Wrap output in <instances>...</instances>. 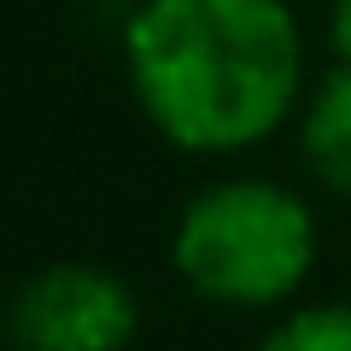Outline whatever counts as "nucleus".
Segmentation results:
<instances>
[{
    "instance_id": "nucleus-6",
    "label": "nucleus",
    "mask_w": 351,
    "mask_h": 351,
    "mask_svg": "<svg viewBox=\"0 0 351 351\" xmlns=\"http://www.w3.org/2000/svg\"><path fill=\"white\" fill-rule=\"evenodd\" d=\"M328 47L339 64H351V0H328Z\"/></svg>"
},
{
    "instance_id": "nucleus-4",
    "label": "nucleus",
    "mask_w": 351,
    "mask_h": 351,
    "mask_svg": "<svg viewBox=\"0 0 351 351\" xmlns=\"http://www.w3.org/2000/svg\"><path fill=\"white\" fill-rule=\"evenodd\" d=\"M299 152L328 193L351 199V64H334L299 106Z\"/></svg>"
},
{
    "instance_id": "nucleus-2",
    "label": "nucleus",
    "mask_w": 351,
    "mask_h": 351,
    "mask_svg": "<svg viewBox=\"0 0 351 351\" xmlns=\"http://www.w3.org/2000/svg\"><path fill=\"white\" fill-rule=\"evenodd\" d=\"M176 276L205 304L223 311H269L304 287L316 263V217L304 193L269 176H223L205 182L170 240Z\"/></svg>"
},
{
    "instance_id": "nucleus-1",
    "label": "nucleus",
    "mask_w": 351,
    "mask_h": 351,
    "mask_svg": "<svg viewBox=\"0 0 351 351\" xmlns=\"http://www.w3.org/2000/svg\"><path fill=\"white\" fill-rule=\"evenodd\" d=\"M123 76L170 147L228 158L269 141L304 100V29L287 0H141Z\"/></svg>"
},
{
    "instance_id": "nucleus-5",
    "label": "nucleus",
    "mask_w": 351,
    "mask_h": 351,
    "mask_svg": "<svg viewBox=\"0 0 351 351\" xmlns=\"http://www.w3.org/2000/svg\"><path fill=\"white\" fill-rule=\"evenodd\" d=\"M263 351H351V304H304L281 316Z\"/></svg>"
},
{
    "instance_id": "nucleus-3",
    "label": "nucleus",
    "mask_w": 351,
    "mask_h": 351,
    "mask_svg": "<svg viewBox=\"0 0 351 351\" xmlns=\"http://www.w3.org/2000/svg\"><path fill=\"white\" fill-rule=\"evenodd\" d=\"M135 328V287L100 263H47L6 304L12 351H129Z\"/></svg>"
}]
</instances>
